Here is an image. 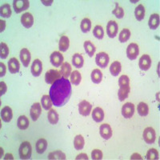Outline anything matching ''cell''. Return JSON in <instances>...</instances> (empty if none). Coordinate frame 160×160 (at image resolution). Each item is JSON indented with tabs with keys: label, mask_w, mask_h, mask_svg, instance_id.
Wrapping results in <instances>:
<instances>
[{
	"label": "cell",
	"mask_w": 160,
	"mask_h": 160,
	"mask_svg": "<svg viewBox=\"0 0 160 160\" xmlns=\"http://www.w3.org/2000/svg\"><path fill=\"white\" fill-rule=\"evenodd\" d=\"M71 92L72 88L71 82L68 78L62 77L51 85L49 95L52 100L53 104L57 108H61L68 103L71 96Z\"/></svg>",
	"instance_id": "6da1fadb"
},
{
	"label": "cell",
	"mask_w": 160,
	"mask_h": 160,
	"mask_svg": "<svg viewBox=\"0 0 160 160\" xmlns=\"http://www.w3.org/2000/svg\"><path fill=\"white\" fill-rule=\"evenodd\" d=\"M31 145L29 142L25 141L21 143L18 149V154L21 159H29L31 157Z\"/></svg>",
	"instance_id": "7a4b0ae2"
},
{
	"label": "cell",
	"mask_w": 160,
	"mask_h": 160,
	"mask_svg": "<svg viewBox=\"0 0 160 160\" xmlns=\"http://www.w3.org/2000/svg\"><path fill=\"white\" fill-rule=\"evenodd\" d=\"M62 78L61 71L56 69H51L48 71L45 74V81L47 83L51 84L52 85L55 81H57L59 78Z\"/></svg>",
	"instance_id": "3957f363"
},
{
	"label": "cell",
	"mask_w": 160,
	"mask_h": 160,
	"mask_svg": "<svg viewBox=\"0 0 160 160\" xmlns=\"http://www.w3.org/2000/svg\"><path fill=\"white\" fill-rule=\"evenodd\" d=\"M29 7L30 2L28 0H14L13 2V8L16 14H19L23 11L28 10Z\"/></svg>",
	"instance_id": "277c9868"
},
{
	"label": "cell",
	"mask_w": 160,
	"mask_h": 160,
	"mask_svg": "<svg viewBox=\"0 0 160 160\" xmlns=\"http://www.w3.org/2000/svg\"><path fill=\"white\" fill-rule=\"evenodd\" d=\"M109 55L105 52H99L95 56V62L101 68H106L109 63Z\"/></svg>",
	"instance_id": "5b68a950"
},
{
	"label": "cell",
	"mask_w": 160,
	"mask_h": 160,
	"mask_svg": "<svg viewBox=\"0 0 160 160\" xmlns=\"http://www.w3.org/2000/svg\"><path fill=\"white\" fill-rule=\"evenodd\" d=\"M138 54H139V48H138V44L132 42L128 45L127 48V56L130 60L136 59Z\"/></svg>",
	"instance_id": "8992f818"
},
{
	"label": "cell",
	"mask_w": 160,
	"mask_h": 160,
	"mask_svg": "<svg viewBox=\"0 0 160 160\" xmlns=\"http://www.w3.org/2000/svg\"><path fill=\"white\" fill-rule=\"evenodd\" d=\"M92 105L87 100H82L78 104V112L82 116H88L91 114Z\"/></svg>",
	"instance_id": "52a82bcc"
},
{
	"label": "cell",
	"mask_w": 160,
	"mask_h": 160,
	"mask_svg": "<svg viewBox=\"0 0 160 160\" xmlns=\"http://www.w3.org/2000/svg\"><path fill=\"white\" fill-rule=\"evenodd\" d=\"M142 137L143 139L148 144H152L155 142V138H156V135H155V130L152 128H147L143 131L142 134Z\"/></svg>",
	"instance_id": "ba28073f"
},
{
	"label": "cell",
	"mask_w": 160,
	"mask_h": 160,
	"mask_svg": "<svg viewBox=\"0 0 160 160\" xmlns=\"http://www.w3.org/2000/svg\"><path fill=\"white\" fill-rule=\"evenodd\" d=\"M51 62L55 68H59L63 63V56L59 51H54L50 56Z\"/></svg>",
	"instance_id": "9c48e42d"
},
{
	"label": "cell",
	"mask_w": 160,
	"mask_h": 160,
	"mask_svg": "<svg viewBox=\"0 0 160 160\" xmlns=\"http://www.w3.org/2000/svg\"><path fill=\"white\" fill-rule=\"evenodd\" d=\"M121 112L125 118H131L135 113V105L131 102H126L122 106Z\"/></svg>",
	"instance_id": "30bf717a"
},
{
	"label": "cell",
	"mask_w": 160,
	"mask_h": 160,
	"mask_svg": "<svg viewBox=\"0 0 160 160\" xmlns=\"http://www.w3.org/2000/svg\"><path fill=\"white\" fill-rule=\"evenodd\" d=\"M118 23L115 21L111 20V21L108 22V25H107V34H108V35L110 38H113L116 36L117 34H118Z\"/></svg>",
	"instance_id": "8fae6325"
},
{
	"label": "cell",
	"mask_w": 160,
	"mask_h": 160,
	"mask_svg": "<svg viewBox=\"0 0 160 160\" xmlns=\"http://www.w3.org/2000/svg\"><path fill=\"white\" fill-rule=\"evenodd\" d=\"M99 133L100 135L104 139L108 140L112 137V129H111V126L108 123H104L100 126L99 128Z\"/></svg>",
	"instance_id": "7c38bea8"
},
{
	"label": "cell",
	"mask_w": 160,
	"mask_h": 160,
	"mask_svg": "<svg viewBox=\"0 0 160 160\" xmlns=\"http://www.w3.org/2000/svg\"><path fill=\"white\" fill-rule=\"evenodd\" d=\"M139 68L142 71H148L151 68V58L148 55H143L139 58L138 62Z\"/></svg>",
	"instance_id": "4fadbf2b"
},
{
	"label": "cell",
	"mask_w": 160,
	"mask_h": 160,
	"mask_svg": "<svg viewBox=\"0 0 160 160\" xmlns=\"http://www.w3.org/2000/svg\"><path fill=\"white\" fill-rule=\"evenodd\" d=\"M31 74L33 76L38 77L42 74V61L39 60L38 58L35 59V61L33 62L32 65H31Z\"/></svg>",
	"instance_id": "5bb4252c"
},
{
	"label": "cell",
	"mask_w": 160,
	"mask_h": 160,
	"mask_svg": "<svg viewBox=\"0 0 160 160\" xmlns=\"http://www.w3.org/2000/svg\"><path fill=\"white\" fill-rule=\"evenodd\" d=\"M20 60L22 62V65L25 67V68H28L29 66L30 62H31V52L29 51V50L27 49V48H22L21 51H20Z\"/></svg>",
	"instance_id": "9a60e30c"
},
{
	"label": "cell",
	"mask_w": 160,
	"mask_h": 160,
	"mask_svg": "<svg viewBox=\"0 0 160 160\" xmlns=\"http://www.w3.org/2000/svg\"><path fill=\"white\" fill-rule=\"evenodd\" d=\"M41 113H42V107H41L40 103L35 102V103L31 106V111H30V115H31L33 121L38 120V117L41 115Z\"/></svg>",
	"instance_id": "2e32d148"
},
{
	"label": "cell",
	"mask_w": 160,
	"mask_h": 160,
	"mask_svg": "<svg viewBox=\"0 0 160 160\" xmlns=\"http://www.w3.org/2000/svg\"><path fill=\"white\" fill-rule=\"evenodd\" d=\"M21 23L26 28H31L34 24V18L31 13L26 12L21 16Z\"/></svg>",
	"instance_id": "e0dca14e"
},
{
	"label": "cell",
	"mask_w": 160,
	"mask_h": 160,
	"mask_svg": "<svg viewBox=\"0 0 160 160\" xmlns=\"http://www.w3.org/2000/svg\"><path fill=\"white\" fill-rule=\"evenodd\" d=\"M8 69L11 74H16L19 71L20 64L16 58H11L8 61Z\"/></svg>",
	"instance_id": "ac0fdd59"
},
{
	"label": "cell",
	"mask_w": 160,
	"mask_h": 160,
	"mask_svg": "<svg viewBox=\"0 0 160 160\" xmlns=\"http://www.w3.org/2000/svg\"><path fill=\"white\" fill-rule=\"evenodd\" d=\"M13 117L12 110L10 107H4L1 111V118L5 122H11Z\"/></svg>",
	"instance_id": "d6986e66"
},
{
	"label": "cell",
	"mask_w": 160,
	"mask_h": 160,
	"mask_svg": "<svg viewBox=\"0 0 160 160\" xmlns=\"http://www.w3.org/2000/svg\"><path fill=\"white\" fill-rule=\"evenodd\" d=\"M70 46V40L69 38L66 35H62L59 39V42H58V49L62 52H65L68 50Z\"/></svg>",
	"instance_id": "ffe728a7"
},
{
	"label": "cell",
	"mask_w": 160,
	"mask_h": 160,
	"mask_svg": "<svg viewBox=\"0 0 160 160\" xmlns=\"http://www.w3.org/2000/svg\"><path fill=\"white\" fill-rule=\"evenodd\" d=\"M92 118L95 120L96 122H102L104 119V111L101 108H95L93 110L92 112Z\"/></svg>",
	"instance_id": "44dd1931"
},
{
	"label": "cell",
	"mask_w": 160,
	"mask_h": 160,
	"mask_svg": "<svg viewBox=\"0 0 160 160\" xmlns=\"http://www.w3.org/2000/svg\"><path fill=\"white\" fill-rule=\"evenodd\" d=\"M130 91H131V87H130V85L127 86V87H120L118 92V99L121 102H122L123 100H125L126 98L129 96Z\"/></svg>",
	"instance_id": "7402d4cb"
},
{
	"label": "cell",
	"mask_w": 160,
	"mask_h": 160,
	"mask_svg": "<svg viewBox=\"0 0 160 160\" xmlns=\"http://www.w3.org/2000/svg\"><path fill=\"white\" fill-rule=\"evenodd\" d=\"M72 64L73 66L76 68H82V66L84 64V59L83 57L81 54L76 53L72 56Z\"/></svg>",
	"instance_id": "603a6c76"
},
{
	"label": "cell",
	"mask_w": 160,
	"mask_h": 160,
	"mask_svg": "<svg viewBox=\"0 0 160 160\" xmlns=\"http://www.w3.org/2000/svg\"><path fill=\"white\" fill-rule=\"evenodd\" d=\"M29 125L30 122L28 117L25 116V115H21V116L18 117V120H17V126L20 130L28 129Z\"/></svg>",
	"instance_id": "cb8c5ba5"
},
{
	"label": "cell",
	"mask_w": 160,
	"mask_h": 160,
	"mask_svg": "<svg viewBox=\"0 0 160 160\" xmlns=\"http://www.w3.org/2000/svg\"><path fill=\"white\" fill-rule=\"evenodd\" d=\"M149 28L151 30H155L158 28L159 26V15L158 14H153L151 15L148 22Z\"/></svg>",
	"instance_id": "d4e9b609"
},
{
	"label": "cell",
	"mask_w": 160,
	"mask_h": 160,
	"mask_svg": "<svg viewBox=\"0 0 160 160\" xmlns=\"http://www.w3.org/2000/svg\"><path fill=\"white\" fill-rule=\"evenodd\" d=\"M48 148V142L45 138H39L35 144L36 151L38 154H42Z\"/></svg>",
	"instance_id": "484cf974"
},
{
	"label": "cell",
	"mask_w": 160,
	"mask_h": 160,
	"mask_svg": "<svg viewBox=\"0 0 160 160\" xmlns=\"http://www.w3.org/2000/svg\"><path fill=\"white\" fill-rule=\"evenodd\" d=\"M121 70H122V66L118 61L113 62L110 67V72L113 76H118V74L121 72Z\"/></svg>",
	"instance_id": "4316f807"
},
{
	"label": "cell",
	"mask_w": 160,
	"mask_h": 160,
	"mask_svg": "<svg viewBox=\"0 0 160 160\" xmlns=\"http://www.w3.org/2000/svg\"><path fill=\"white\" fill-rule=\"evenodd\" d=\"M91 80L92 82L95 84H98L101 82L102 79V71H100L99 69H95L93 70L91 72Z\"/></svg>",
	"instance_id": "83f0119b"
},
{
	"label": "cell",
	"mask_w": 160,
	"mask_h": 160,
	"mask_svg": "<svg viewBox=\"0 0 160 160\" xmlns=\"http://www.w3.org/2000/svg\"><path fill=\"white\" fill-rule=\"evenodd\" d=\"M137 111H138V115L140 116H147L149 113V108L147 103L143 102H141L138 103V107H137Z\"/></svg>",
	"instance_id": "f1b7e54d"
},
{
	"label": "cell",
	"mask_w": 160,
	"mask_h": 160,
	"mask_svg": "<svg viewBox=\"0 0 160 160\" xmlns=\"http://www.w3.org/2000/svg\"><path fill=\"white\" fill-rule=\"evenodd\" d=\"M84 49H85L86 53L89 55L90 57H93V55H95L96 48H95V45L91 42V41H86L84 42Z\"/></svg>",
	"instance_id": "f546056e"
},
{
	"label": "cell",
	"mask_w": 160,
	"mask_h": 160,
	"mask_svg": "<svg viewBox=\"0 0 160 160\" xmlns=\"http://www.w3.org/2000/svg\"><path fill=\"white\" fill-rule=\"evenodd\" d=\"M145 13L146 11L143 6H142V4L138 5V7L135 8V15L136 19L138 20V21H142L144 18V16H145Z\"/></svg>",
	"instance_id": "4dcf8cb0"
},
{
	"label": "cell",
	"mask_w": 160,
	"mask_h": 160,
	"mask_svg": "<svg viewBox=\"0 0 160 160\" xmlns=\"http://www.w3.org/2000/svg\"><path fill=\"white\" fill-rule=\"evenodd\" d=\"M61 73L63 78H68V77L71 76V66L68 62H63L61 66Z\"/></svg>",
	"instance_id": "1f68e13d"
},
{
	"label": "cell",
	"mask_w": 160,
	"mask_h": 160,
	"mask_svg": "<svg viewBox=\"0 0 160 160\" xmlns=\"http://www.w3.org/2000/svg\"><path fill=\"white\" fill-rule=\"evenodd\" d=\"M41 103H42V108L46 110V111H48V110L51 109V107H52V100H51L50 95H43L41 98Z\"/></svg>",
	"instance_id": "d6a6232c"
},
{
	"label": "cell",
	"mask_w": 160,
	"mask_h": 160,
	"mask_svg": "<svg viewBox=\"0 0 160 160\" xmlns=\"http://www.w3.org/2000/svg\"><path fill=\"white\" fill-rule=\"evenodd\" d=\"M84 144H85V141H84L83 137L81 135H76L74 139V147L77 151L82 150L84 148Z\"/></svg>",
	"instance_id": "836d02e7"
},
{
	"label": "cell",
	"mask_w": 160,
	"mask_h": 160,
	"mask_svg": "<svg viewBox=\"0 0 160 160\" xmlns=\"http://www.w3.org/2000/svg\"><path fill=\"white\" fill-rule=\"evenodd\" d=\"M82 80V75L80 74L79 71H74L71 74V83L74 84L75 86L79 85Z\"/></svg>",
	"instance_id": "e575fe53"
},
{
	"label": "cell",
	"mask_w": 160,
	"mask_h": 160,
	"mask_svg": "<svg viewBox=\"0 0 160 160\" xmlns=\"http://www.w3.org/2000/svg\"><path fill=\"white\" fill-rule=\"evenodd\" d=\"M80 28L83 33H88L91 29V21L88 18H85L82 20L80 23Z\"/></svg>",
	"instance_id": "d590c367"
},
{
	"label": "cell",
	"mask_w": 160,
	"mask_h": 160,
	"mask_svg": "<svg viewBox=\"0 0 160 160\" xmlns=\"http://www.w3.org/2000/svg\"><path fill=\"white\" fill-rule=\"evenodd\" d=\"M0 15L3 18H10L11 15V7L8 3H5L1 6L0 8Z\"/></svg>",
	"instance_id": "8d00e7d4"
},
{
	"label": "cell",
	"mask_w": 160,
	"mask_h": 160,
	"mask_svg": "<svg viewBox=\"0 0 160 160\" xmlns=\"http://www.w3.org/2000/svg\"><path fill=\"white\" fill-rule=\"evenodd\" d=\"M49 159H58V160H64L66 159V155L61 151H55L51 152L48 155Z\"/></svg>",
	"instance_id": "74e56055"
},
{
	"label": "cell",
	"mask_w": 160,
	"mask_h": 160,
	"mask_svg": "<svg viewBox=\"0 0 160 160\" xmlns=\"http://www.w3.org/2000/svg\"><path fill=\"white\" fill-rule=\"evenodd\" d=\"M48 118L50 123L53 124V125H55V124H56L58 122V113L54 109H50V111L48 112Z\"/></svg>",
	"instance_id": "f35d334b"
},
{
	"label": "cell",
	"mask_w": 160,
	"mask_h": 160,
	"mask_svg": "<svg viewBox=\"0 0 160 160\" xmlns=\"http://www.w3.org/2000/svg\"><path fill=\"white\" fill-rule=\"evenodd\" d=\"M131 37V31L129 29H122L121 32L119 33V36H118V39H119L120 42H126L128 41V39Z\"/></svg>",
	"instance_id": "ab89813d"
},
{
	"label": "cell",
	"mask_w": 160,
	"mask_h": 160,
	"mask_svg": "<svg viewBox=\"0 0 160 160\" xmlns=\"http://www.w3.org/2000/svg\"><path fill=\"white\" fill-rule=\"evenodd\" d=\"M93 35L98 39H102L104 37V31L102 26H95L94 30H93Z\"/></svg>",
	"instance_id": "60d3db41"
},
{
	"label": "cell",
	"mask_w": 160,
	"mask_h": 160,
	"mask_svg": "<svg viewBox=\"0 0 160 160\" xmlns=\"http://www.w3.org/2000/svg\"><path fill=\"white\" fill-rule=\"evenodd\" d=\"M8 55H9V48L5 42H2L0 43V56H1V58L5 59V58H8Z\"/></svg>",
	"instance_id": "b9f144b4"
},
{
	"label": "cell",
	"mask_w": 160,
	"mask_h": 160,
	"mask_svg": "<svg viewBox=\"0 0 160 160\" xmlns=\"http://www.w3.org/2000/svg\"><path fill=\"white\" fill-rule=\"evenodd\" d=\"M146 158L148 160H155L158 159V152L157 150L151 148L148 151L146 155Z\"/></svg>",
	"instance_id": "7bdbcfd3"
},
{
	"label": "cell",
	"mask_w": 160,
	"mask_h": 160,
	"mask_svg": "<svg viewBox=\"0 0 160 160\" xmlns=\"http://www.w3.org/2000/svg\"><path fill=\"white\" fill-rule=\"evenodd\" d=\"M112 14L115 15L117 18H122L124 16V10L119 7L117 2H115V8L112 11Z\"/></svg>",
	"instance_id": "ee69618b"
},
{
	"label": "cell",
	"mask_w": 160,
	"mask_h": 160,
	"mask_svg": "<svg viewBox=\"0 0 160 160\" xmlns=\"http://www.w3.org/2000/svg\"><path fill=\"white\" fill-rule=\"evenodd\" d=\"M118 85L120 87H127L130 85V78L128 75H122L118 78Z\"/></svg>",
	"instance_id": "f6af8a7d"
},
{
	"label": "cell",
	"mask_w": 160,
	"mask_h": 160,
	"mask_svg": "<svg viewBox=\"0 0 160 160\" xmlns=\"http://www.w3.org/2000/svg\"><path fill=\"white\" fill-rule=\"evenodd\" d=\"M91 158L93 160H99L102 158V152L98 149L93 150L91 152Z\"/></svg>",
	"instance_id": "bcb514c9"
},
{
	"label": "cell",
	"mask_w": 160,
	"mask_h": 160,
	"mask_svg": "<svg viewBox=\"0 0 160 160\" xmlns=\"http://www.w3.org/2000/svg\"><path fill=\"white\" fill-rule=\"evenodd\" d=\"M8 90V87L7 84L4 82H0V95H3Z\"/></svg>",
	"instance_id": "7dc6e473"
},
{
	"label": "cell",
	"mask_w": 160,
	"mask_h": 160,
	"mask_svg": "<svg viewBox=\"0 0 160 160\" xmlns=\"http://www.w3.org/2000/svg\"><path fill=\"white\" fill-rule=\"evenodd\" d=\"M6 74V66L3 62L0 63V76L3 77Z\"/></svg>",
	"instance_id": "c3c4849f"
},
{
	"label": "cell",
	"mask_w": 160,
	"mask_h": 160,
	"mask_svg": "<svg viewBox=\"0 0 160 160\" xmlns=\"http://www.w3.org/2000/svg\"><path fill=\"white\" fill-rule=\"evenodd\" d=\"M75 159L76 160H78V159L88 160V155H87V154H85V153H81V154H79V155H77L76 158H75Z\"/></svg>",
	"instance_id": "681fc988"
},
{
	"label": "cell",
	"mask_w": 160,
	"mask_h": 160,
	"mask_svg": "<svg viewBox=\"0 0 160 160\" xmlns=\"http://www.w3.org/2000/svg\"><path fill=\"white\" fill-rule=\"evenodd\" d=\"M142 157L141 155L137 154V153H135V154H133L131 157V159H142Z\"/></svg>",
	"instance_id": "f907efd6"
},
{
	"label": "cell",
	"mask_w": 160,
	"mask_h": 160,
	"mask_svg": "<svg viewBox=\"0 0 160 160\" xmlns=\"http://www.w3.org/2000/svg\"><path fill=\"white\" fill-rule=\"evenodd\" d=\"M0 22H1V30H0V31H1V32H2V31L5 30L6 22L4 21V20H0Z\"/></svg>",
	"instance_id": "816d5d0a"
},
{
	"label": "cell",
	"mask_w": 160,
	"mask_h": 160,
	"mask_svg": "<svg viewBox=\"0 0 160 160\" xmlns=\"http://www.w3.org/2000/svg\"><path fill=\"white\" fill-rule=\"evenodd\" d=\"M9 158H11V159H13V155H11V154H10V153H8V154H7L5 156V158H4V159H9Z\"/></svg>",
	"instance_id": "f5cc1de1"
},
{
	"label": "cell",
	"mask_w": 160,
	"mask_h": 160,
	"mask_svg": "<svg viewBox=\"0 0 160 160\" xmlns=\"http://www.w3.org/2000/svg\"><path fill=\"white\" fill-rule=\"evenodd\" d=\"M42 3H44L45 5H51V3L53 2V1H50V2H45V1H42Z\"/></svg>",
	"instance_id": "db71d44e"
}]
</instances>
